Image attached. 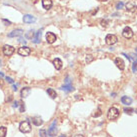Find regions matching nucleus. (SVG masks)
I'll use <instances>...</instances> for the list:
<instances>
[{
	"label": "nucleus",
	"instance_id": "obj_1",
	"mask_svg": "<svg viewBox=\"0 0 137 137\" xmlns=\"http://www.w3.org/2000/svg\"><path fill=\"white\" fill-rule=\"evenodd\" d=\"M107 117L109 120L113 121V120H116V119L119 117V110L115 107H111L109 110H108L107 113Z\"/></svg>",
	"mask_w": 137,
	"mask_h": 137
},
{
	"label": "nucleus",
	"instance_id": "obj_2",
	"mask_svg": "<svg viewBox=\"0 0 137 137\" xmlns=\"http://www.w3.org/2000/svg\"><path fill=\"white\" fill-rule=\"evenodd\" d=\"M19 130L21 131L22 133H29L31 131V126L30 123L28 121H22L19 124Z\"/></svg>",
	"mask_w": 137,
	"mask_h": 137
},
{
	"label": "nucleus",
	"instance_id": "obj_3",
	"mask_svg": "<svg viewBox=\"0 0 137 137\" xmlns=\"http://www.w3.org/2000/svg\"><path fill=\"white\" fill-rule=\"evenodd\" d=\"M56 123H57V121H56V119H55V120H54L52 123H51L50 127H49V129H48V135H49L50 137H54V136H56V134H57Z\"/></svg>",
	"mask_w": 137,
	"mask_h": 137
},
{
	"label": "nucleus",
	"instance_id": "obj_4",
	"mask_svg": "<svg viewBox=\"0 0 137 137\" xmlns=\"http://www.w3.org/2000/svg\"><path fill=\"white\" fill-rule=\"evenodd\" d=\"M117 40H118V39H117L116 35H114V34H108V35L106 36V38H105V42L108 45L115 44L117 42Z\"/></svg>",
	"mask_w": 137,
	"mask_h": 137
},
{
	"label": "nucleus",
	"instance_id": "obj_5",
	"mask_svg": "<svg viewBox=\"0 0 137 137\" xmlns=\"http://www.w3.org/2000/svg\"><path fill=\"white\" fill-rule=\"evenodd\" d=\"M3 54L4 55H6V56H10V55H12L14 53V47L13 46H11V45H4L3 46Z\"/></svg>",
	"mask_w": 137,
	"mask_h": 137
},
{
	"label": "nucleus",
	"instance_id": "obj_6",
	"mask_svg": "<svg viewBox=\"0 0 137 137\" xmlns=\"http://www.w3.org/2000/svg\"><path fill=\"white\" fill-rule=\"evenodd\" d=\"M31 53V49L27 46H22L18 49V54L21 56H28Z\"/></svg>",
	"mask_w": 137,
	"mask_h": 137
},
{
	"label": "nucleus",
	"instance_id": "obj_7",
	"mask_svg": "<svg viewBox=\"0 0 137 137\" xmlns=\"http://www.w3.org/2000/svg\"><path fill=\"white\" fill-rule=\"evenodd\" d=\"M122 35H123V37L127 38V39L132 38V36H133V31H132V29H131L130 27L126 26V27H125L124 29H123V31H122Z\"/></svg>",
	"mask_w": 137,
	"mask_h": 137
},
{
	"label": "nucleus",
	"instance_id": "obj_8",
	"mask_svg": "<svg viewBox=\"0 0 137 137\" xmlns=\"http://www.w3.org/2000/svg\"><path fill=\"white\" fill-rule=\"evenodd\" d=\"M56 39H57V37H56V35L54 33H52V32H47L46 33V41H47V43L52 44L56 41Z\"/></svg>",
	"mask_w": 137,
	"mask_h": 137
},
{
	"label": "nucleus",
	"instance_id": "obj_9",
	"mask_svg": "<svg viewBox=\"0 0 137 137\" xmlns=\"http://www.w3.org/2000/svg\"><path fill=\"white\" fill-rule=\"evenodd\" d=\"M125 9L128 12H134L135 9H136V4L133 1H129L125 4Z\"/></svg>",
	"mask_w": 137,
	"mask_h": 137
},
{
	"label": "nucleus",
	"instance_id": "obj_10",
	"mask_svg": "<svg viewBox=\"0 0 137 137\" xmlns=\"http://www.w3.org/2000/svg\"><path fill=\"white\" fill-rule=\"evenodd\" d=\"M114 63H115V65H116L120 70H124L125 64H124V61L120 58V57H116L115 60H114Z\"/></svg>",
	"mask_w": 137,
	"mask_h": 137
},
{
	"label": "nucleus",
	"instance_id": "obj_11",
	"mask_svg": "<svg viewBox=\"0 0 137 137\" xmlns=\"http://www.w3.org/2000/svg\"><path fill=\"white\" fill-rule=\"evenodd\" d=\"M23 21H24V23H33V22H35L36 21V18L34 16L30 15V14H25L23 16Z\"/></svg>",
	"mask_w": 137,
	"mask_h": 137
},
{
	"label": "nucleus",
	"instance_id": "obj_12",
	"mask_svg": "<svg viewBox=\"0 0 137 137\" xmlns=\"http://www.w3.org/2000/svg\"><path fill=\"white\" fill-rule=\"evenodd\" d=\"M22 34H23V30L22 29H15L8 34V37H19Z\"/></svg>",
	"mask_w": 137,
	"mask_h": 137
},
{
	"label": "nucleus",
	"instance_id": "obj_13",
	"mask_svg": "<svg viewBox=\"0 0 137 137\" xmlns=\"http://www.w3.org/2000/svg\"><path fill=\"white\" fill-rule=\"evenodd\" d=\"M52 0H42V6L44 9L49 10L51 7H52Z\"/></svg>",
	"mask_w": 137,
	"mask_h": 137
},
{
	"label": "nucleus",
	"instance_id": "obj_14",
	"mask_svg": "<svg viewBox=\"0 0 137 137\" xmlns=\"http://www.w3.org/2000/svg\"><path fill=\"white\" fill-rule=\"evenodd\" d=\"M32 123L35 125V126H40V125L43 124V120H42L41 117L36 116V117H33L32 118Z\"/></svg>",
	"mask_w": 137,
	"mask_h": 137
},
{
	"label": "nucleus",
	"instance_id": "obj_15",
	"mask_svg": "<svg viewBox=\"0 0 137 137\" xmlns=\"http://www.w3.org/2000/svg\"><path fill=\"white\" fill-rule=\"evenodd\" d=\"M31 92V89L29 87H24V88H22L21 90V97H23V98H26V97L30 94Z\"/></svg>",
	"mask_w": 137,
	"mask_h": 137
},
{
	"label": "nucleus",
	"instance_id": "obj_16",
	"mask_svg": "<svg viewBox=\"0 0 137 137\" xmlns=\"http://www.w3.org/2000/svg\"><path fill=\"white\" fill-rule=\"evenodd\" d=\"M73 86L70 83H65L63 86H61V90H64L65 92H70V91H73Z\"/></svg>",
	"mask_w": 137,
	"mask_h": 137
},
{
	"label": "nucleus",
	"instance_id": "obj_17",
	"mask_svg": "<svg viewBox=\"0 0 137 137\" xmlns=\"http://www.w3.org/2000/svg\"><path fill=\"white\" fill-rule=\"evenodd\" d=\"M53 65H54V67L56 68L57 70H60L62 68V61L59 58H56V59L53 60Z\"/></svg>",
	"mask_w": 137,
	"mask_h": 137
},
{
	"label": "nucleus",
	"instance_id": "obj_18",
	"mask_svg": "<svg viewBox=\"0 0 137 137\" xmlns=\"http://www.w3.org/2000/svg\"><path fill=\"white\" fill-rule=\"evenodd\" d=\"M121 102L125 105H129V104L132 103V98H130L128 96H123L121 98Z\"/></svg>",
	"mask_w": 137,
	"mask_h": 137
},
{
	"label": "nucleus",
	"instance_id": "obj_19",
	"mask_svg": "<svg viewBox=\"0 0 137 137\" xmlns=\"http://www.w3.org/2000/svg\"><path fill=\"white\" fill-rule=\"evenodd\" d=\"M47 93H48V95H49L52 99L56 98V96H57L56 91H55L54 89H52V88H48V89H47Z\"/></svg>",
	"mask_w": 137,
	"mask_h": 137
},
{
	"label": "nucleus",
	"instance_id": "obj_20",
	"mask_svg": "<svg viewBox=\"0 0 137 137\" xmlns=\"http://www.w3.org/2000/svg\"><path fill=\"white\" fill-rule=\"evenodd\" d=\"M41 31H42V30H39L38 32H36V35H35V37L33 38V42H34V43H39V42H40V38H41Z\"/></svg>",
	"mask_w": 137,
	"mask_h": 137
},
{
	"label": "nucleus",
	"instance_id": "obj_21",
	"mask_svg": "<svg viewBox=\"0 0 137 137\" xmlns=\"http://www.w3.org/2000/svg\"><path fill=\"white\" fill-rule=\"evenodd\" d=\"M7 133V128L4 126H0V137H5Z\"/></svg>",
	"mask_w": 137,
	"mask_h": 137
},
{
	"label": "nucleus",
	"instance_id": "obj_22",
	"mask_svg": "<svg viewBox=\"0 0 137 137\" xmlns=\"http://www.w3.org/2000/svg\"><path fill=\"white\" fill-rule=\"evenodd\" d=\"M102 115V112L100 108H97V110L95 111V113H93V117H99Z\"/></svg>",
	"mask_w": 137,
	"mask_h": 137
},
{
	"label": "nucleus",
	"instance_id": "obj_23",
	"mask_svg": "<svg viewBox=\"0 0 137 137\" xmlns=\"http://www.w3.org/2000/svg\"><path fill=\"white\" fill-rule=\"evenodd\" d=\"M39 135H40L41 137H47V131L45 129H41L40 131H39Z\"/></svg>",
	"mask_w": 137,
	"mask_h": 137
},
{
	"label": "nucleus",
	"instance_id": "obj_24",
	"mask_svg": "<svg viewBox=\"0 0 137 137\" xmlns=\"http://www.w3.org/2000/svg\"><path fill=\"white\" fill-rule=\"evenodd\" d=\"M93 61V56L92 55H87L86 56V63L87 64H89V63H91V62H92Z\"/></svg>",
	"mask_w": 137,
	"mask_h": 137
},
{
	"label": "nucleus",
	"instance_id": "obj_25",
	"mask_svg": "<svg viewBox=\"0 0 137 137\" xmlns=\"http://www.w3.org/2000/svg\"><path fill=\"white\" fill-rule=\"evenodd\" d=\"M124 112L127 114H132L134 112V109H132V108H124Z\"/></svg>",
	"mask_w": 137,
	"mask_h": 137
},
{
	"label": "nucleus",
	"instance_id": "obj_26",
	"mask_svg": "<svg viewBox=\"0 0 137 137\" xmlns=\"http://www.w3.org/2000/svg\"><path fill=\"white\" fill-rule=\"evenodd\" d=\"M26 37H27V38H33V37H34V31H33V30H30L29 32L26 34Z\"/></svg>",
	"mask_w": 137,
	"mask_h": 137
},
{
	"label": "nucleus",
	"instance_id": "obj_27",
	"mask_svg": "<svg viewBox=\"0 0 137 137\" xmlns=\"http://www.w3.org/2000/svg\"><path fill=\"white\" fill-rule=\"evenodd\" d=\"M132 71L133 72H136L137 71V62L134 61L133 62V65H132Z\"/></svg>",
	"mask_w": 137,
	"mask_h": 137
},
{
	"label": "nucleus",
	"instance_id": "obj_28",
	"mask_svg": "<svg viewBox=\"0 0 137 137\" xmlns=\"http://www.w3.org/2000/svg\"><path fill=\"white\" fill-rule=\"evenodd\" d=\"M121 8H123V2H118L117 4H116V9H121Z\"/></svg>",
	"mask_w": 137,
	"mask_h": 137
},
{
	"label": "nucleus",
	"instance_id": "obj_29",
	"mask_svg": "<svg viewBox=\"0 0 137 137\" xmlns=\"http://www.w3.org/2000/svg\"><path fill=\"white\" fill-rule=\"evenodd\" d=\"M6 80L9 82V83H11V84H13L14 83V80L12 78H10V77H8V76H6Z\"/></svg>",
	"mask_w": 137,
	"mask_h": 137
},
{
	"label": "nucleus",
	"instance_id": "obj_30",
	"mask_svg": "<svg viewBox=\"0 0 137 137\" xmlns=\"http://www.w3.org/2000/svg\"><path fill=\"white\" fill-rule=\"evenodd\" d=\"M2 22H3V23H5V25H10L11 24V22L6 20V19H2Z\"/></svg>",
	"mask_w": 137,
	"mask_h": 137
},
{
	"label": "nucleus",
	"instance_id": "obj_31",
	"mask_svg": "<svg viewBox=\"0 0 137 137\" xmlns=\"http://www.w3.org/2000/svg\"><path fill=\"white\" fill-rule=\"evenodd\" d=\"M101 25L104 26V27H106V26H107V21H106V20H101Z\"/></svg>",
	"mask_w": 137,
	"mask_h": 137
},
{
	"label": "nucleus",
	"instance_id": "obj_32",
	"mask_svg": "<svg viewBox=\"0 0 137 137\" xmlns=\"http://www.w3.org/2000/svg\"><path fill=\"white\" fill-rule=\"evenodd\" d=\"M131 56H132V57H133V58L135 59V61L137 62V55H135V54H131ZM132 57H131V59H132Z\"/></svg>",
	"mask_w": 137,
	"mask_h": 137
},
{
	"label": "nucleus",
	"instance_id": "obj_33",
	"mask_svg": "<svg viewBox=\"0 0 137 137\" xmlns=\"http://www.w3.org/2000/svg\"><path fill=\"white\" fill-rule=\"evenodd\" d=\"M19 42H22V43H24V44L26 43V41L24 40V39H22V38H20V39H19Z\"/></svg>",
	"mask_w": 137,
	"mask_h": 137
},
{
	"label": "nucleus",
	"instance_id": "obj_34",
	"mask_svg": "<svg viewBox=\"0 0 137 137\" xmlns=\"http://www.w3.org/2000/svg\"><path fill=\"white\" fill-rule=\"evenodd\" d=\"M13 90H17V85H14V86H13Z\"/></svg>",
	"mask_w": 137,
	"mask_h": 137
},
{
	"label": "nucleus",
	"instance_id": "obj_35",
	"mask_svg": "<svg viewBox=\"0 0 137 137\" xmlns=\"http://www.w3.org/2000/svg\"><path fill=\"white\" fill-rule=\"evenodd\" d=\"M74 137H83L82 135H76V136H74Z\"/></svg>",
	"mask_w": 137,
	"mask_h": 137
},
{
	"label": "nucleus",
	"instance_id": "obj_36",
	"mask_svg": "<svg viewBox=\"0 0 137 137\" xmlns=\"http://www.w3.org/2000/svg\"><path fill=\"white\" fill-rule=\"evenodd\" d=\"M60 137H66V135H61Z\"/></svg>",
	"mask_w": 137,
	"mask_h": 137
},
{
	"label": "nucleus",
	"instance_id": "obj_37",
	"mask_svg": "<svg viewBox=\"0 0 137 137\" xmlns=\"http://www.w3.org/2000/svg\"><path fill=\"white\" fill-rule=\"evenodd\" d=\"M135 52H136V53H137V47H136V48H135Z\"/></svg>",
	"mask_w": 137,
	"mask_h": 137
},
{
	"label": "nucleus",
	"instance_id": "obj_38",
	"mask_svg": "<svg viewBox=\"0 0 137 137\" xmlns=\"http://www.w3.org/2000/svg\"><path fill=\"white\" fill-rule=\"evenodd\" d=\"M134 111H135V112H136V113H137V109H136V110H134Z\"/></svg>",
	"mask_w": 137,
	"mask_h": 137
}]
</instances>
